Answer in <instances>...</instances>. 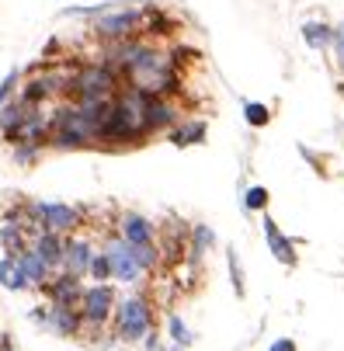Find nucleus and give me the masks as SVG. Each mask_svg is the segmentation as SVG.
I'll return each instance as SVG.
<instances>
[{"mask_svg": "<svg viewBox=\"0 0 344 351\" xmlns=\"http://www.w3.org/2000/svg\"><path fill=\"white\" fill-rule=\"evenodd\" d=\"M84 278H77V275H70V271H56L53 278H49L45 285H42V299L45 303H63V306H80V295H84Z\"/></svg>", "mask_w": 344, "mask_h": 351, "instance_id": "1a4fd4ad", "label": "nucleus"}, {"mask_svg": "<svg viewBox=\"0 0 344 351\" xmlns=\"http://www.w3.org/2000/svg\"><path fill=\"white\" fill-rule=\"evenodd\" d=\"M87 278H90V282H112V261H108L105 250H97V254H94Z\"/></svg>", "mask_w": 344, "mask_h": 351, "instance_id": "cd10ccee", "label": "nucleus"}, {"mask_svg": "<svg viewBox=\"0 0 344 351\" xmlns=\"http://www.w3.org/2000/svg\"><path fill=\"white\" fill-rule=\"evenodd\" d=\"M32 250L49 265V271H63V258H66V237L63 233H49V230H38L32 237Z\"/></svg>", "mask_w": 344, "mask_h": 351, "instance_id": "f8f14e48", "label": "nucleus"}, {"mask_svg": "<svg viewBox=\"0 0 344 351\" xmlns=\"http://www.w3.org/2000/svg\"><path fill=\"white\" fill-rule=\"evenodd\" d=\"M303 38H306L310 49H327V45H334V28L323 25V21H306L303 25Z\"/></svg>", "mask_w": 344, "mask_h": 351, "instance_id": "5701e85b", "label": "nucleus"}, {"mask_svg": "<svg viewBox=\"0 0 344 351\" xmlns=\"http://www.w3.org/2000/svg\"><path fill=\"white\" fill-rule=\"evenodd\" d=\"M167 136H171V143H174V146H195V143H206V122H202V119L177 122Z\"/></svg>", "mask_w": 344, "mask_h": 351, "instance_id": "6ab92c4d", "label": "nucleus"}, {"mask_svg": "<svg viewBox=\"0 0 344 351\" xmlns=\"http://www.w3.org/2000/svg\"><path fill=\"white\" fill-rule=\"evenodd\" d=\"M21 77H25V70H21V66H11V70H8V77L0 80V108H4L8 101H14V97H18V90H21Z\"/></svg>", "mask_w": 344, "mask_h": 351, "instance_id": "393cba45", "label": "nucleus"}, {"mask_svg": "<svg viewBox=\"0 0 344 351\" xmlns=\"http://www.w3.org/2000/svg\"><path fill=\"white\" fill-rule=\"evenodd\" d=\"M160 351H188V348H177V344H171V348H160Z\"/></svg>", "mask_w": 344, "mask_h": 351, "instance_id": "72a5a7b5", "label": "nucleus"}, {"mask_svg": "<svg viewBox=\"0 0 344 351\" xmlns=\"http://www.w3.org/2000/svg\"><path fill=\"white\" fill-rule=\"evenodd\" d=\"M101 250H105L108 261H112V282H119V285H139V282H143L146 271H143L139 261H136L132 243H125L119 233H108L105 243H101Z\"/></svg>", "mask_w": 344, "mask_h": 351, "instance_id": "0eeeda50", "label": "nucleus"}, {"mask_svg": "<svg viewBox=\"0 0 344 351\" xmlns=\"http://www.w3.org/2000/svg\"><path fill=\"white\" fill-rule=\"evenodd\" d=\"M122 87V77L101 60L73 63L66 77V101H112Z\"/></svg>", "mask_w": 344, "mask_h": 351, "instance_id": "f03ea898", "label": "nucleus"}, {"mask_svg": "<svg viewBox=\"0 0 344 351\" xmlns=\"http://www.w3.org/2000/svg\"><path fill=\"white\" fill-rule=\"evenodd\" d=\"M268 351H299V348H296V341H292V337H278Z\"/></svg>", "mask_w": 344, "mask_h": 351, "instance_id": "7c9ffc66", "label": "nucleus"}, {"mask_svg": "<svg viewBox=\"0 0 344 351\" xmlns=\"http://www.w3.org/2000/svg\"><path fill=\"white\" fill-rule=\"evenodd\" d=\"M18 258V268H21V275L28 278V285H32V292H42V285L53 278V271H49V265L35 254L32 247H25L21 254H14Z\"/></svg>", "mask_w": 344, "mask_h": 351, "instance_id": "2eb2a0df", "label": "nucleus"}, {"mask_svg": "<svg viewBox=\"0 0 344 351\" xmlns=\"http://www.w3.org/2000/svg\"><path fill=\"white\" fill-rule=\"evenodd\" d=\"M0 351H14V341H11V334H0Z\"/></svg>", "mask_w": 344, "mask_h": 351, "instance_id": "473e14b6", "label": "nucleus"}, {"mask_svg": "<svg viewBox=\"0 0 344 351\" xmlns=\"http://www.w3.org/2000/svg\"><path fill=\"white\" fill-rule=\"evenodd\" d=\"M28 320H32L38 330H45V303H42V306H35V310L28 313Z\"/></svg>", "mask_w": 344, "mask_h": 351, "instance_id": "c756f323", "label": "nucleus"}, {"mask_svg": "<svg viewBox=\"0 0 344 351\" xmlns=\"http://www.w3.org/2000/svg\"><path fill=\"white\" fill-rule=\"evenodd\" d=\"M45 334H56V337H80V334H84L80 306L45 303Z\"/></svg>", "mask_w": 344, "mask_h": 351, "instance_id": "9d476101", "label": "nucleus"}, {"mask_svg": "<svg viewBox=\"0 0 344 351\" xmlns=\"http://www.w3.org/2000/svg\"><path fill=\"white\" fill-rule=\"evenodd\" d=\"M28 206H32L35 230H49V233L73 237V233H80V226L87 223V209H84V206H70V202H45V198H28Z\"/></svg>", "mask_w": 344, "mask_h": 351, "instance_id": "39448f33", "label": "nucleus"}, {"mask_svg": "<svg viewBox=\"0 0 344 351\" xmlns=\"http://www.w3.org/2000/svg\"><path fill=\"white\" fill-rule=\"evenodd\" d=\"M94 35L105 45L139 38L143 35V8H136L132 0H119V4H112L101 18H94Z\"/></svg>", "mask_w": 344, "mask_h": 351, "instance_id": "423d86ee", "label": "nucleus"}, {"mask_svg": "<svg viewBox=\"0 0 344 351\" xmlns=\"http://www.w3.org/2000/svg\"><path fill=\"white\" fill-rule=\"evenodd\" d=\"M226 268H230V282H233L236 299H243V295H247V282H243V265L236 258V250H226Z\"/></svg>", "mask_w": 344, "mask_h": 351, "instance_id": "bb28decb", "label": "nucleus"}, {"mask_svg": "<svg viewBox=\"0 0 344 351\" xmlns=\"http://www.w3.org/2000/svg\"><path fill=\"white\" fill-rule=\"evenodd\" d=\"M122 84L132 87V90H139V94H146V97H174L181 90L174 53H171V49H157L150 42H143L136 60L122 73Z\"/></svg>", "mask_w": 344, "mask_h": 351, "instance_id": "f257e3e1", "label": "nucleus"}, {"mask_svg": "<svg viewBox=\"0 0 344 351\" xmlns=\"http://www.w3.org/2000/svg\"><path fill=\"white\" fill-rule=\"evenodd\" d=\"M216 247V230L212 226H206V223H195L191 226V233H188V265H199L202 258H206V250H212Z\"/></svg>", "mask_w": 344, "mask_h": 351, "instance_id": "f3484780", "label": "nucleus"}, {"mask_svg": "<svg viewBox=\"0 0 344 351\" xmlns=\"http://www.w3.org/2000/svg\"><path fill=\"white\" fill-rule=\"evenodd\" d=\"M94 254H97V247H94V240H90L87 233H73V237H66V258H63V271H70V275H77V278H87Z\"/></svg>", "mask_w": 344, "mask_h": 351, "instance_id": "9b49d317", "label": "nucleus"}, {"mask_svg": "<svg viewBox=\"0 0 344 351\" xmlns=\"http://www.w3.org/2000/svg\"><path fill=\"white\" fill-rule=\"evenodd\" d=\"M164 344H160V330H150L143 337V351H160Z\"/></svg>", "mask_w": 344, "mask_h": 351, "instance_id": "c85d7f7f", "label": "nucleus"}, {"mask_svg": "<svg viewBox=\"0 0 344 351\" xmlns=\"http://www.w3.org/2000/svg\"><path fill=\"white\" fill-rule=\"evenodd\" d=\"M115 310H119V292L112 282H90L80 295V317H84V330L87 337H97L112 330V320H115Z\"/></svg>", "mask_w": 344, "mask_h": 351, "instance_id": "20e7f679", "label": "nucleus"}, {"mask_svg": "<svg viewBox=\"0 0 344 351\" xmlns=\"http://www.w3.org/2000/svg\"><path fill=\"white\" fill-rule=\"evenodd\" d=\"M334 49H337V60L344 63V25L334 28Z\"/></svg>", "mask_w": 344, "mask_h": 351, "instance_id": "2f4dec72", "label": "nucleus"}, {"mask_svg": "<svg viewBox=\"0 0 344 351\" xmlns=\"http://www.w3.org/2000/svg\"><path fill=\"white\" fill-rule=\"evenodd\" d=\"M167 32H174L171 14H164L160 8L146 4V8H143V35H167Z\"/></svg>", "mask_w": 344, "mask_h": 351, "instance_id": "412c9836", "label": "nucleus"}, {"mask_svg": "<svg viewBox=\"0 0 344 351\" xmlns=\"http://www.w3.org/2000/svg\"><path fill=\"white\" fill-rule=\"evenodd\" d=\"M45 143H14L11 146V160H14V167H25V171H32V167H38V160L45 157Z\"/></svg>", "mask_w": 344, "mask_h": 351, "instance_id": "aec40b11", "label": "nucleus"}, {"mask_svg": "<svg viewBox=\"0 0 344 351\" xmlns=\"http://www.w3.org/2000/svg\"><path fill=\"white\" fill-rule=\"evenodd\" d=\"M261 230H265V240H268L271 258H275L278 265H285V268H296V261H299V254H296V243H292V240L278 230V223H275L268 213L261 216Z\"/></svg>", "mask_w": 344, "mask_h": 351, "instance_id": "ddd939ff", "label": "nucleus"}, {"mask_svg": "<svg viewBox=\"0 0 344 351\" xmlns=\"http://www.w3.org/2000/svg\"><path fill=\"white\" fill-rule=\"evenodd\" d=\"M167 341H171V344H177V348H191V344H195L191 327H188L177 313H171V317H167Z\"/></svg>", "mask_w": 344, "mask_h": 351, "instance_id": "b1692460", "label": "nucleus"}, {"mask_svg": "<svg viewBox=\"0 0 344 351\" xmlns=\"http://www.w3.org/2000/svg\"><path fill=\"white\" fill-rule=\"evenodd\" d=\"M243 119H247L251 129H265L271 122V108L261 101H243Z\"/></svg>", "mask_w": 344, "mask_h": 351, "instance_id": "a878e982", "label": "nucleus"}, {"mask_svg": "<svg viewBox=\"0 0 344 351\" xmlns=\"http://www.w3.org/2000/svg\"><path fill=\"white\" fill-rule=\"evenodd\" d=\"M177 122H181V115H177V105L171 101V97H150V108H146V125H150V136L171 132Z\"/></svg>", "mask_w": 344, "mask_h": 351, "instance_id": "4468645a", "label": "nucleus"}, {"mask_svg": "<svg viewBox=\"0 0 344 351\" xmlns=\"http://www.w3.org/2000/svg\"><path fill=\"white\" fill-rule=\"evenodd\" d=\"M115 233H119L125 243H132V247H150V243H157V223H153V219H146V216L136 213V209L119 213V219H115Z\"/></svg>", "mask_w": 344, "mask_h": 351, "instance_id": "6e6552de", "label": "nucleus"}, {"mask_svg": "<svg viewBox=\"0 0 344 351\" xmlns=\"http://www.w3.org/2000/svg\"><path fill=\"white\" fill-rule=\"evenodd\" d=\"M0 289H8V292H32V285H28V278L21 275V268H18V258L14 254H0Z\"/></svg>", "mask_w": 344, "mask_h": 351, "instance_id": "a211bd4d", "label": "nucleus"}, {"mask_svg": "<svg viewBox=\"0 0 344 351\" xmlns=\"http://www.w3.org/2000/svg\"><path fill=\"white\" fill-rule=\"evenodd\" d=\"M112 330L119 334L122 344H143V337L157 330V310L143 292H132L125 299H119V310L112 320Z\"/></svg>", "mask_w": 344, "mask_h": 351, "instance_id": "7ed1b4c3", "label": "nucleus"}, {"mask_svg": "<svg viewBox=\"0 0 344 351\" xmlns=\"http://www.w3.org/2000/svg\"><path fill=\"white\" fill-rule=\"evenodd\" d=\"M268 202H271V195H268L265 184H251L247 191H243V198H240V206H243V213H247V216H254V213L265 216Z\"/></svg>", "mask_w": 344, "mask_h": 351, "instance_id": "4be33fe9", "label": "nucleus"}, {"mask_svg": "<svg viewBox=\"0 0 344 351\" xmlns=\"http://www.w3.org/2000/svg\"><path fill=\"white\" fill-rule=\"evenodd\" d=\"M25 119H28V105L21 101V97H14V101H8L4 108H0V136H4V143H8V146H11V143H14V136L21 132Z\"/></svg>", "mask_w": 344, "mask_h": 351, "instance_id": "dca6fc26", "label": "nucleus"}]
</instances>
